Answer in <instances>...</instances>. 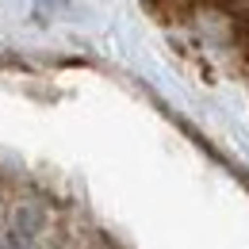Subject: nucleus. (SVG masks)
Segmentation results:
<instances>
[{
  "instance_id": "1",
  "label": "nucleus",
  "mask_w": 249,
  "mask_h": 249,
  "mask_svg": "<svg viewBox=\"0 0 249 249\" xmlns=\"http://www.w3.org/2000/svg\"><path fill=\"white\" fill-rule=\"evenodd\" d=\"M146 8L249 81V0H146Z\"/></svg>"
}]
</instances>
